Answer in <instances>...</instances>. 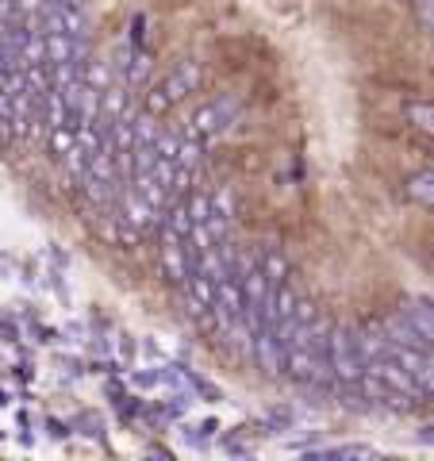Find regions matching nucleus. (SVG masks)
<instances>
[{
  "label": "nucleus",
  "mask_w": 434,
  "mask_h": 461,
  "mask_svg": "<svg viewBox=\"0 0 434 461\" xmlns=\"http://www.w3.org/2000/svg\"><path fill=\"white\" fill-rule=\"evenodd\" d=\"M223 315H242V288H239V277H223L215 281V304Z\"/></svg>",
  "instance_id": "1a4fd4ad"
},
{
  "label": "nucleus",
  "mask_w": 434,
  "mask_h": 461,
  "mask_svg": "<svg viewBox=\"0 0 434 461\" xmlns=\"http://www.w3.org/2000/svg\"><path fill=\"white\" fill-rule=\"evenodd\" d=\"M293 427V411L288 408H269L266 411V435H281V430Z\"/></svg>",
  "instance_id": "aec40b11"
},
{
  "label": "nucleus",
  "mask_w": 434,
  "mask_h": 461,
  "mask_svg": "<svg viewBox=\"0 0 434 461\" xmlns=\"http://www.w3.org/2000/svg\"><path fill=\"white\" fill-rule=\"evenodd\" d=\"M200 81H204V66L193 62V58H189V62H181V66L173 69V74L162 81V93L169 96V104H177V100L189 96Z\"/></svg>",
  "instance_id": "423d86ee"
},
{
  "label": "nucleus",
  "mask_w": 434,
  "mask_h": 461,
  "mask_svg": "<svg viewBox=\"0 0 434 461\" xmlns=\"http://www.w3.org/2000/svg\"><path fill=\"white\" fill-rule=\"evenodd\" d=\"M69 147H74V127H54V131H47V150H50V158H62Z\"/></svg>",
  "instance_id": "6ab92c4d"
},
{
  "label": "nucleus",
  "mask_w": 434,
  "mask_h": 461,
  "mask_svg": "<svg viewBox=\"0 0 434 461\" xmlns=\"http://www.w3.org/2000/svg\"><path fill=\"white\" fill-rule=\"evenodd\" d=\"M158 250H162V266L173 285H185L189 277V258H185V239L173 235L169 227H158Z\"/></svg>",
  "instance_id": "39448f33"
},
{
  "label": "nucleus",
  "mask_w": 434,
  "mask_h": 461,
  "mask_svg": "<svg viewBox=\"0 0 434 461\" xmlns=\"http://www.w3.org/2000/svg\"><path fill=\"white\" fill-rule=\"evenodd\" d=\"M400 315H403V320H408V323L419 330V335H423V339L434 346V308L427 304V296H423V300H403V304H400Z\"/></svg>",
  "instance_id": "6e6552de"
},
{
  "label": "nucleus",
  "mask_w": 434,
  "mask_h": 461,
  "mask_svg": "<svg viewBox=\"0 0 434 461\" xmlns=\"http://www.w3.org/2000/svg\"><path fill=\"white\" fill-rule=\"evenodd\" d=\"M173 162H177L181 169H200V162H204V142H200V135H185Z\"/></svg>",
  "instance_id": "f8f14e48"
},
{
  "label": "nucleus",
  "mask_w": 434,
  "mask_h": 461,
  "mask_svg": "<svg viewBox=\"0 0 434 461\" xmlns=\"http://www.w3.org/2000/svg\"><path fill=\"white\" fill-rule=\"evenodd\" d=\"M185 212H189L193 223H204L212 215V193L208 189H189V196H185Z\"/></svg>",
  "instance_id": "2eb2a0df"
},
{
  "label": "nucleus",
  "mask_w": 434,
  "mask_h": 461,
  "mask_svg": "<svg viewBox=\"0 0 434 461\" xmlns=\"http://www.w3.org/2000/svg\"><path fill=\"white\" fill-rule=\"evenodd\" d=\"M327 357H330V373H335V384H357L361 373H366V357H361V350H357L354 327H330Z\"/></svg>",
  "instance_id": "f257e3e1"
},
{
  "label": "nucleus",
  "mask_w": 434,
  "mask_h": 461,
  "mask_svg": "<svg viewBox=\"0 0 434 461\" xmlns=\"http://www.w3.org/2000/svg\"><path fill=\"white\" fill-rule=\"evenodd\" d=\"M415 16H419V23L430 27V32H434V8H427V12H415Z\"/></svg>",
  "instance_id": "a878e982"
},
{
  "label": "nucleus",
  "mask_w": 434,
  "mask_h": 461,
  "mask_svg": "<svg viewBox=\"0 0 434 461\" xmlns=\"http://www.w3.org/2000/svg\"><path fill=\"white\" fill-rule=\"evenodd\" d=\"M415 442H419V446H434V427H423V430H415Z\"/></svg>",
  "instance_id": "393cba45"
},
{
  "label": "nucleus",
  "mask_w": 434,
  "mask_h": 461,
  "mask_svg": "<svg viewBox=\"0 0 434 461\" xmlns=\"http://www.w3.org/2000/svg\"><path fill=\"white\" fill-rule=\"evenodd\" d=\"M312 461H330V457H373V446H330V450H303Z\"/></svg>",
  "instance_id": "dca6fc26"
},
{
  "label": "nucleus",
  "mask_w": 434,
  "mask_h": 461,
  "mask_svg": "<svg viewBox=\"0 0 434 461\" xmlns=\"http://www.w3.org/2000/svg\"><path fill=\"white\" fill-rule=\"evenodd\" d=\"M250 357L258 362V369L266 373V377H285V346L277 339V330H273L269 323H262L254 330V350Z\"/></svg>",
  "instance_id": "7ed1b4c3"
},
{
  "label": "nucleus",
  "mask_w": 434,
  "mask_h": 461,
  "mask_svg": "<svg viewBox=\"0 0 434 461\" xmlns=\"http://www.w3.org/2000/svg\"><path fill=\"white\" fill-rule=\"evenodd\" d=\"M223 454H231V457H250V446L239 442V435H227L223 438Z\"/></svg>",
  "instance_id": "5701e85b"
},
{
  "label": "nucleus",
  "mask_w": 434,
  "mask_h": 461,
  "mask_svg": "<svg viewBox=\"0 0 434 461\" xmlns=\"http://www.w3.org/2000/svg\"><path fill=\"white\" fill-rule=\"evenodd\" d=\"M177 147H181V135H173V131H158L154 150L162 154V158H177Z\"/></svg>",
  "instance_id": "412c9836"
},
{
  "label": "nucleus",
  "mask_w": 434,
  "mask_h": 461,
  "mask_svg": "<svg viewBox=\"0 0 434 461\" xmlns=\"http://www.w3.org/2000/svg\"><path fill=\"white\" fill-rule=\"evenodd\" d=\"M419 388H423V396H434V354H430L427 369L419 373Z\"/></svg>",
  "instance_id": "b1692460"
},
{
  "label": "nucleus",
  "mask_w": 434,
  "mask_h": 461,
  "mask_svg": "<svg viewBox=\"0 0 434 461\" xmlns=\"http://www.w3.org/2000/svg\"><path fill=\"white\" fill-rule=\"evenodd\" d=\"M189 381H193V388H196V393L204 396V400H212V403H220V400H223V393H220V388H215L212 381H200V377H189Z\"/></svg>",
  "instance_id": "4be33fe9"
},
{
  "label": "nucleus",
  "mask_w": 434,
  "mask_h": 461,
  "mask_svg": "<svg viewBox=\"0 0 434 461\" xmlns=\"http://www.w3.org/2000/svg\"><path fill=\"white\" fill-rule=\"evenodd\" d=\"M408 200H415V204H427V208H434V169L415 173V177L408 181Z\"/></svg>",
  "instance_id": "ddd939ff"
},
{
  "label": "nucleus",
  "mask_w": 434,
  "mask_h": 461,
  "mask_svg": "<svg viewBox=\"0 0 434 461\" xmlns=\"http://www.w3.org/2000/svg\"><path fill=\"white\" fill-rule=\"evenodd\" d=\"M239 115V96L235 93H220L215 100H208L204 108L193 112V123H189V135H220L235 123Z\"/></svg>",
  "instance_id": "f03ea898"
},
{
  "label": "nucleus",
  "mask_w": 434,
  "mask_h": 461,
  "mask_svg": "<svg viewBox=\"0 0 434 461\" xmlns=\"http://www.w3.org/2000/svg\"><path fill=\"white\" fill-rule=\"evenodd\" d=\"M81 77H85V85H93V89L104 93L108 85H112V62H104V58L89 54V58L81 62Z\"/></svg>",
  "instance_id": "9d476101"
},
{
  "label": "nucleus",
  "mask_w": 434,
  "mask_h": 461,
  "mask_svg": "<svg viewBox=\"0 0 434 461\" xmlns=\"http://www.w3.org/2000/svg\"><path fill=\"white\" fill-rule=\"evenodd\" d=\"M262 269H266V281H269V288H277L281 281H288V262L277 254V250H269L266 258H262Z\"/></svg>",
  "instance_id": "a211bd4d"
},
{
  "label": "nucleus",
  "mask_w": 434,
  "mask_h": 461,
  "mask_svg": "<svg viewBox=\"0 0 434 461\" xmlns=\"http://www.w3.org/2000/svg\"><path fill=\"white\" fill-rule=\"evenodd\" d=\"M381 330L388 335V342H400V346H415V350H423V354H434V346L419 335V330L403 320L400 312H393V315H384V323H381Z\"/></svg>",
  "instance_id": "0eeeda50"
},
{
  "label": "nucleus",
  "mask_w": 434,
  "mask_h": 461,
  "mask_svg": "<svg viewBox=\"0 0 434 461\" xmlns=\"http://www.w3.org/2000/svg\"><path fill=\"white\" fill-rule=\"evenodd\" d=\"M123 77H127V89H147V81H150V58L147 54H135V58H127L123 62Z\"/></svg>",
  "instance_id": "9b49d317"
},
{
  "label": "nucleus",
  "mask_w": 434,
  "mask_h": 461,
  "mask_svg": "<svg viewBox=\"0 0 434 461\" xmlns=\"http://www.w3.org/2000/svg\"><path fill=\"white\" fill-rule=\"evenodd\" d=\"M366 369L373 373V377H381V381H384L388 388H393V393H400V396H423V388H419V381H415L411 373L403 369V366H400L388 350H384L381 357H369Z\"/></svg>",
  "instance_id": "20e7f679"
},
{
  "label": "nucleus",
  "mask_w": 434,
  "mask_h": 461,
  "mask_svg": "<svg viewBox=\"0 0 434 461\" xmlns=\"http://www.w3.org/2000/svg\"><path fill=\"white\" fill-rule=\"evenodd\" d=\"M74 47H77V39H69V35H62V32H50V35H47V66L69 62V58H74Z\"/></svg>",
  "instance_id": "4468645a"
},
{
  "label": "nucleus",
  "mask_w": 434,
  "mask_h": 461,
  "mask_svg": "<svg viewBox=\"0 0 434 461\" xmlns=\"http://www.w3.org/2000/svg\"><path fill=\"white\" fill-rule=\"evenodd\" d=\"M408 123L419 127V131L434 135V104H430V100H411V104H408Z\"/></svg>",
  "instance_id": "f3484780"
}]
</instances>
